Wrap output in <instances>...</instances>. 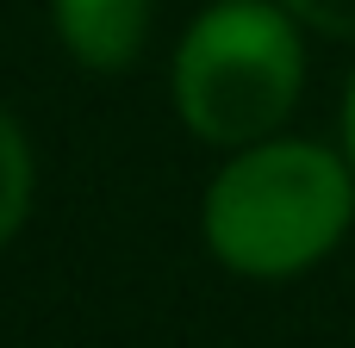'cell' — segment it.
<instances>
[{"instance_id":"6da1fadb","label":"cell","mask_w":355,"mask_h":348,"mask_svg":"<svg viewBox=\"0 0 355 348\" xmlns=\"http://www.w3.org/2000/svg\"><path fill=\"white\" fill-rule=\"evenodd\" d=\"M355 224V162L343 143L262 137L218 162L200 193L206 255L243 280H300L343 249Z\"/></svg>"},{"instance_id":"8992f818","label":"cell","mask_w":355,"mask_h":348,"mask_svg":"<svg viewBox=\"0 0 355 348\" xmlns=\"http://www.w3.org/2000/svg\"><path fill=\"white\" fill-rule=\"evenodd\" d=\"M337 131H343V156L355 162V75H349V87H343V118H337Z\"/></svg>"},{"instance_id":"277c9868","label":"cell","mask_w":355,"mask_h":348,"mask_svg":"<svg viewBox=\"0 0 355 348\" xmlns=\"http://www.w3.org/2000/svg\"><path fill=\"white\" fill-rule=\"evenodd\" d=\"M31 187H37L31 137H25V125L0 106V249L25 230V218H31Z\"/></svg>"},{"instance_id":"5b68a950","label":"cell","mask_w":355,"mask_h":348,"mask_svg":"<svg viewBox=\"0 0 355 348\" xmlns=\"http://www.w3.org/2000/svg\"><path fill=\"white\" fill-rule=\"evenodd\" d=\"M306 31H318V37H343L355 44V0H281Z\"/></svg>"},{"instance_id":"7a4b0ae2","label":"cell","mask_w":355,"mask_h":348,"mask_svg":"<svg viewBox=\"0 0 355 348\" xmlns=\"http://www.w3.org/2000/svg\"><path fill=\"white\" fill-rule=\"evenodd\" d=\"M168 93L200 143H262L306 93V25L281 0H206L175 44Z\"/></svg>"},{"instance_id":"3957f363","label":"cell","mask_w":355,"mask_h":348,"mask_svg":"<svg viewBox=\"0 0 355 348\" xmlns=\"http://www.w3.org/2000/svg\"><path fill=\"white\" fill-rule=\"evenodd\" d=\"M150 19H156V0H50L56 44L69 50V62L94 75H119L144 56Z\"/></svg>"}]
</instances>
